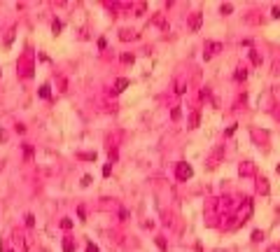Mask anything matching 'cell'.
Wrapping results in <instances>:
<instances>
[{
  "mask_svg": "<svg viewBox=\"0 0 280 252\" xmlns=\"http://www.w3.org/2000/svg\"><path fill=\"white\" fill-rule=\"evenodd\" d=\"M175 175H178V180H189L191 175H194V170H191L189 164H178V170H175Z\"/></svg>",
  "mask_w": 280,
  "mask_h": 252,
  "instance_id": "obj_1",
  "label": "cell"
},
{
  "mask_svg": "<svg viewBox=\"0 0 280 252\" xmlns=\"http://www.w3.org/2000/svg\"><path fill=\"white\" fill-rule=\"evenodd\" d=\"M201 21H203V14L196 12L194 17H191V31H199V28H201Z\"/></svg>",
  "mask_w": 280,
  "mask_h": 252,
  "instance_id": "obj_2",
  "label": "cell"
},
{
  "mask_svg": "<svg viewBox=\"0 0 280 252\" xmlns=\"http://www.w3.org/2000/svg\"><path fill=\"white\" fill-rule=\"evenodd\" d=\"M126 86H129V80H124V77H119V80H117V84H115V93L124 91Z\"/></svg>",
  "mask_w": 280,
  "mask_h": 252,
  "instance_id": "obj_3",
  "label": "cell"
},
{
  "mask_svg": "<svg viewBox=\"0 0 280 252\" xmlns=\"http://www.w3.org/2000/svg\"><path fill=\"white\" fill-rule=\"evenodd\" d=\"M72 250H75V243H72L70 238H66L63 240V252H72Z\"/></svg>",
  "mask_w": 280,
  "mask_h": 252,
  "instance_id": "obj_4",
  "label": "cell"
},
{
  "mask_svg": "<svg viewBox=\"0 0 280 252\" xmlns=\"http://www.w3.org/2000/svg\"><path fill=\"white\" fill-rule=\"evenodd\" d=\"M61 28H63V23L58 21V19H54V23H52V31H54V35H58V33H61Z\"/></svg>",
  "mask_w": 280,
  "mask_h": 252,
  "instance_id": "obj_5",
  "label": "cell"
},
{
  "mask_svg": "<svg viewBox=\"0 0 280 252\" xmlns=\"http://www.w3.org/2000/svg\"><path fill=\"white\" fill-rule=\"evenodd\" d=\"M233 77H236V80H238V82H240V80H245V77H248V70H245V68H238Z\"/></svg>",
  "mask_w": 280,
  "mask_h": 252,
  "instance_id": "obj_6",
  "label": "cell"
},
{
  "mask_svg": "<svg viewBox=\"0 0 280 252\" xmlns=\"http://www.w3.org/2000/svg\"><path fill=\"white\" fill-rule=\"evenodd\" d=\"M196 126H199V112H194L189 117V128H196Z\"/></svg>",
  "mask_w": 280,
  "mask_h": 252,
  "instance_id": "obj_7",
  "label": "cell"
},
{
  "mask_svg": "<svg viewBox=\"0 0 280 252\" xmlns=\"http://www.w3.org/2000/svg\"><path fill=\"white\" fill-rule=\"evenodd\" d=\"M250 61H252L254 66H259V63H262V56H259L257 52H250Z\"/></svg>",
  "mask_w": 280,
  "mask_h": 252,
  "instance_id": "obj_8",
  "label": "cell"
},
{
  "mask_svg": "<svg viewBox=\"0 0 280 252\" xmlns=\"http://www.w3.org/2000/svg\"><path fill=\"white\" fill-rule=\"evenodd\" d=\"M259 191H262V194H268V180H262V182H259Z\"/></svg>",
  "mask_w": 280,
  "mask_h": 252,
  "instance_id": "obj_9",
  "label": "cell"
},
{
  "mask_svg": "<svg viewBox=\"0 0 280 252\" xmlns=\"http://www.w3.org/2000/svg\"><path fill=\"white\" fill-rule=\"evenodd\" d=\"M40 96L42 98H49V86H47V84H42V86H40Z\"/></svg>",
  "mask_w": 280,
  "mask_h": 252,
  "instance_id": "obj_10",
  "label": "cell"
},
{
  "mask_svg": "<svg viewBox=\"0 0 280 252\" xmlns=\"http://www.w3.org/2000/svg\"><path fill=\"white\" fill-rule=\"evenodd\" d=\"M233 12V5H222V14H231Z\"/></svg>",
  "mask_w": 280,
  "mask_h": 252,
  "instance_id": "obj_11",
  "label": "cell"
},
{
  "mask_svg": "<svg viewBox=\"0 0 280 252\" xmlns=\"http://www.w3.org/2000/svg\"><path fill=\"white\" fill-rule=\"evenodd\" d=\"M175 91H178V93H184V91H187V84H184V82H178V89H175Z\"/></svg>",
  "mask_w": 280,
  "mask_h": 252,
  "instance_id": "obj_12",
  "label": "cell"
},
{
  "mask_svg": "<svg viewBox=\"0 0 280 252\" xmlns=\"http://www.w3.org/2000/svg\"><path fill=\"white\" fill-rule=\"evenodd\" d=\"M180 115H182V112H180V107H173V112H170V117H173V119H180Z\"/></svg>",
  "mask_w": 280,
  "mask_h": 252,
  "instance_id": "obj_13",
  "label": "cell"
},
{
  "mask_svg": "<svg viewBox=\"0 0 280 252\" xmlns=\"http://www.w3.org/2000/svg\"><path fill=\"white\" fill-rule=\"evenodd\" d=\"M121 61H124V63H133V56H131V54H124V56H121Z\"/></svg>",
  "mask_w": 280,
  "mask_h": 252,
  "instance_id": "obj_14",
  "label": "cell"
},
{
  "mask_svg": "<svg viewBox=\"0 0 280 252\" xmlns=\"http://www.w3.org/2000/svg\"><path fill=\"white\" fill-rule=\"evenodd\" d=\"M26 224L33 226V224H35V217H33V215H26Z\"/></svg>",
  "mask_w": 280,
  "mask_h": 252,
  "instance_id": "obj_15",
  "label": "cell"
},
{
  "mask_svg": "<svg viewBox=\"0 0 280 252\" xmlns=\"http://www.w3.org/2000/svg\"><path fill=\"white\" fill-rule=\"evenodd\" d=\"M61 226H63V229H70V226H72V220H63Z\"/></svg>",
  "mask_w": 280,
  "mask_h": 252,
  "instance_id": "obj_16",
  "label": "cell"
},
{
  "mask_svg": "<svg viewBox=\"0 0 280 252\" xmlns=\"http://www.w3.org/2000/svg\"><path fill=\"white\" fill-rule=\"evenodd\" d=\"M86 252H101V250H98L93 243H89V245H86Z\"/></svg>",
  "mask_w": 280,
  "mask_h": 252,
  "instance_id": "obj_17",
  "label": "cell"
},
{
  "mask_svg": "<svg viewBox=\"0 0 280 252\" xmlns=\"http://www.w3.org/2000/svg\"><path fill=\"white\" fill-rule=\"evenodd\" d=\"M110 170H112V166H110V164L103 166V175H110Z\"/></svg>",
  "mask_w": 280,
  "mask_h": 252,
  "instance_id": "obj_18",
  "label": "cell"
},
{
  "mask_svg": "<svg viewBox=\"0 0 280 252\" xmlns=\"http://www.w3.org/2000/svg\"><path fill=\"white\" fill-rule=\"evenodd\" d=\"M252 240H262V231H254V234H252Z\"/></svg>",
  "mask_w": 280,
  "mask_h": 252,
  "instance_id": "obj_19",
  "label": "cell"
},
{
  "mask_svg": "<svg viewBox=\"0 0 280 252\" xmlns=\"http://www.w3.org/2000/svg\"><path fill=\"white\" fill-rule=\"evenodd\" d=\"M156 245H159L161 250H166V243H164V238H156Z\"/></svg>",
  "mask_w": 280,
  "mask_h": 252,
  "instance_id": "obj_20",
  "label": "cell"
},
{
  "mask_svg": "<svg viewBox=\"0 0 280 252\" xmlns=\"http://www.w3.org/2000/svg\"><path fill=\"white\" fill-rule=\"evenodd\" d=\"M82 185H84V187H86V185H91V175H84V180H82Z\"/></svg>",
  "mask_w": 280,
  "mask_h": 252,
  "instance_id": "obj_21",
  "label": "cell"
},
{
  "mask_svg": "<svg viewBox=\"0 0 280 252\" xmlns=\"http://www.w3.org/2000/svg\"><path fill=\"white\" fill-rule=\"evenodd\" d=\"M273 17H276V19L280 17V7H273Z\"/></svg>",
  "mask_w": 280,
  "mask_h": 252,
  "instance_id": "obj_22",
  "label": "cell"
},
{
  "mask_svg": "<svg viewBox=\"0 0 280 252\" xmlns=\"http://www.w3.org/2000/svg\"><path fill=\"white\" fill-rule=\"evenodd\" d=\"M278 173H280V166H278Z\"/></svg>",
  "mask_w": 280,
  "mask_h": 252,
  "instance_id": "obj_23",
  "label": "cell"
},
{
  "mask_svg": "<svg viewBox=\"0 0 280 252\" xmlns=\"http://www.w3.org/2000/svg\"><path fill=\"white\" fill-rule=\"evenodd\" d=\"M7 252H12V250H7Z\"/></svg>",
  "mask_w": 280,
  "mask_h": 252,
  "instance_id": "obj_24",
  "label": "cell"
}]
</instances>
